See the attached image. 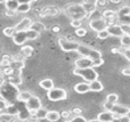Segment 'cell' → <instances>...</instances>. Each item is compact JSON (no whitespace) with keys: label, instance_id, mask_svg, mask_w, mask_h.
Here are the masks:
<instances>
[{"label":"cell","instance_id":"50","mask_svg":"<svg viewBox=\"0 0 130 122\" xmlns=\"http://www.w3.org/2000/svg\"><path fill=\"white\" fill-rule=\"evenodd\" d=\"M111 2H112V4H119L120 0H111Z\"/></svg>","mask_w":130,"mask_h":122},{"label":"cell","instance_id":"44","mask_svg":"<svg viewBox=\"0 0 130 122\" xmlns=\"http://www.w3.org/2000/svg\"><path fill=\"white\" fill-rule=\"evenodd\" d=\"M121 73L123 75H130V67H126V68H122Z\"/></svg>","mask_w":130,"mask_h":122},{"label":"cell","instance_id":"41","mask_svg":"<svg viewBox=\"0 0 130 122\" xmlns=\"http://www.w3.org/2000/svg\"><path fill=\"white\" fill-rule=\"evenodd\" d=\"M118 122H130V118L128 115L127 116H120V118H118V119H115Z\"/></svg>","mask_w":130,"mask_h":122},{"label":"cell","instance_id":"31","mask_svg":"<svg viewBox=\"0 0 130 122\" xmlns=\"http://www.w3.org/2000/svg\"><path fill=\"white\" fill-rule=\"evenodd\" d=\"M25 33H26L27 40H36V39L39 37V34L37 33V32L32 31V30H27V31H25Z\"/></svg>","mask_w":130,"mask_h":122},{"label":"cell","instance_id":"34","mask_svg":"<svg viewBox=\"0 0 130 122\" xmlns=\"http://www.w3.org/2000/svg\"><path fill=\"white\" fill-rule=\"evenodd\" d=\"M97 37H98L99 39H106L110 37V34H108V32L106 31V30H103V31H101V32H97Z\"/></svg>","mask_w":130,"mask_h":122},{"label":"cell","instance_id":"54","mask_svg":"<svg viewBox=\"0 0 130 122\" xmlns=\"http://www.w3.org/2000/svg\"><path fill=\"white\" fill-rule=\"evenodd\" d=\"M1 67H2V65H1V64H0V71H2V68H1Z\"/></svg>","mask_w":130,"mask_h":122},{"label":"cell","instance_id":"33","mask_svg":"<svg viewBox=\"0 0 130 122\" xmlns=\"http://www.w3.org/2000/svg\"><path fill=\"white\" fill-rule=\"evenodd\" d=\"M9 105H10L9 103H7L6 100L2 99V98L0 97V112H1V113H2V111H5V110L9 106Z\"/></svg>","mask_w":130,"mask_h":122},{"label":"cell","instance_id":"40","mask_svg":"<svg viewBox=\"0 0 130 122\" xmlns=\"http://www.w3.org/2000/svg\"><path fill=\"white\" fill-rule=\"evenodd\" d=\"M121 29H122V31H123V34H129L130 33V25L122 24L121 25Z\"/></svg>","mask_w":130,"mask_h":122},{"label":"cell","instance_id":"23","mask_svg":"<svg viewBox=\"0 0 130 122\" xmlns=\"http://www.w3.org/2000/svg\"><path fill=\"white\" fill-rule=\"evenodd\" d=\"M39 86H40L42 89H45V90L49 91L50 89L54 88V82H53L52 79H43L39 82Z\"/></svg>","mask_w":130,"mask_h":122},{"label":"cell","instance_id":"11","mask_svg":"<svg viewBox=\"0 0 130 122\" xmlns=\"http://www.w3.org/2000/svg\"><path fill=\"white\" fill-rule=\"evenodd\" d=\"M106 31L108 32L110 37H117V38H121L123 36V31L121 29V25L120 24H111V25H107L106 27Z\"/></svg>","mask_w":130,"mask_h":122},{"label":"cell","instance_id":"18","mask_svg":"<svg viewBox=\"0 0 130 122\" xmlns=\"http://www.w3.org/2000/svg\"><path fill=\"white\" fill-rule=\"evenodd\" d=\"M31 5H32V1L20 2L17 9H16V13H21V14L27 13V11H30V9H31Z\"/></svg>","mask_w":130,"mask_h":122},{"label":"cell","instance_id":"42","mask_svg":"<svg viewBox=\"0 0 130 122\" xmlns=\"http://www.w3.org/2000/svg\"><path fill=\"white\" fill-rule=\"evenodd\" d=\"M103 107L105 109V111H108V112H110L111 110H112L113 105H112V104H110V103H107V102H105V103L103 104Z\"/></svg>","mask_w":130,"mask_h":122},{"label":"cell","instance_id":"10","mask_svg":"<svg viewBox=\"0 0 130 122\" xmlns=\"http://www.w3.org/2000/svg\"><path fill=\"white\" fill-rule=\"evenodd\" d=\"M31 24H32V20L30 17H24L15 25V31L16 32H24V31H27L30 30L31 27Z\"/></svg>","mask_w":130,"mask_h":122},{"label":"cell","instance_id":"30","mask_svg":"<svg viewBox=\"0 0 130 122\" xmlns=\"http://www.w3.org/2000/svg\"><path fill=\"white\" fill-rule=\"evenodd\" d=\"M15 27L14 26H7L4 29V31H2V33L5 34L6 37H11L13 38V36L15 34Z\"/></svg>","mask_w":130,"mask_h":122},{"label":"cell","instance_id":"52","mask_svg":"<svg viewBox=\"0 0 130 122\" xmlns=\"http://www.w3.org/2000/svg\"><path fill=\"white\" fill-rule=\"evenodd\" d=\"M88 122H98V121H97V120H89Z\"/></svg>","mask_w":130,"mask_h":122},{"label":"cell","instance_id":"36","mask_svg":"<svg viewBox=\"0 0 130 122\" xmlns=\"http://www.w3.org/2000/svg\"><path fill=\"white\" fill-rule=\"evenodd\" d=\"M71 26L75 27V29H80L82 26V21H71Z\"/></svg>","mask_w":130,"mask_h":122},{"label":"cell","instance_id":"20","mask_svg":"<svg viewBox=\"0 0 130 122\" xmlns=\"http://www.w3.org/2000/svg\"><path fill=\"white\" fill-rule=\"evenodd\" d=\"M104 89V86L101 81L98 80H95V81L90 82L89 83V91H95V93H99Z\"/></svg>","mask_w":130,"mask_h":122},{"label":"cell","instance_id":"22","mask_svg":"<svg viewBox=\"0 0 130 122\" xmlns=\"http://www.w3.org/2000/svg\"><path fill=\"white\" fill-rule=\"evenodd\" d=\"M9 83L13 84V86L17 87L20 86L21 83H22V77H21V73H14V74H11L10 77H9Z\"/></svg>","mask_w":130,"mask_h":122},{"label":"cell","instance_id":"19","mask_svg":"<svg viewBox=\"0 0 130 122\" xmlns=\"http://www.w3.org/2000/svg\"><path fill=\"white\" fill-rule=\"evenodd\" d=\"M74 91L78 94H86L89 91V83L87 82H80L74 86Z\"/></svg>","mask_w":130,"mask_h":122},{"label":"cell","instance_id":"43","mask_svg":"<svg viewBox=\"0 0 130 122\" xmlns=\"http://www.w3.org/2000/svg\"><path fill=\"white\" fill-rule=\"evenodd\" d=\"M95 4H96V6H106L107 5V1L106 0H101V1H95Z\"/></svg>","mask_w":130,"mask_h":122},{"label":"cell","instance_id":"47","mask_svg":"<svg viewBox=\"0 0 130 122\" xmlns=\"http://www.w3.org/2000/svg\"><path fill=\"white\" fill-rule=\"evenodd\" d=\"M61 31V26H58V25H55L54 27H53V32H55V33H57V32Z\"/></svg>","mask_w":130,"mask_h":122},{"label":"cell","instance_id":"13","mask_svg":"<svg viewBox=\"0 0 130 122\" xmlns=\"http://www.w3.org/2000/svg\"><path fill=\"white\" fill-rule=\"evenodd\" d=\"M80 5L82 6L83 10L86 11V14H87L88 16L91 15L92 13H95V11L97 10V6H96V4H95V1H82Z\"/></svg>","mask_w":130,"mask_h":122},{"label":"cell","instance_id":"12","mask_svg":"<svg viewBox=\"0 0 130 122\" xmlns=\"http://www.w3.org/2000/svg\"><path fill=\"white\" fill-rule=\"evenodd\" d=\"M115 119H118L114 114H112L111 112L108 111H103L97 115L96 120L98 122H114Z\"/></svg>","mask_w":130,"mask_h":122},{"label":"cell","instance_id":"15","mask_svg":"<svg viewBox=\"0 0 130 122\" xmlns=\"http://www.w3.org/2000/svg\"><path fill=\"white\" fill-rule=\"evenodd\" d=\"M13 40H14V43H15V45L23 46L27 41L25 31L24 32H15V34L13 36Z\"/></svg>","mask_w":130,"mask_h":122},{"label":"cell","instance_id":"55","mask_svg":"<svg viewBox=\"0 0 130 122\" xmlns=\"http://www.w3.org/2000/svg\"><path fill=\"white\" fill-rule=\"evenodd\" d=\"M128 36H129V37H130V33H129V34H128Z\"/></svg>","mask_w":130,"mask_h":122},{"label":"cell","instance_id":"3","mask_svg":"<svg viewBox=\"0 0 130 122\" xmlns=\"http://www.w3.org/2000/svg\"><path fill=\"white\" fill-rule=\"evenodd\" d=\"M76 51H78L82 57H86V58L90 59L91 62L102 58L101 51H98V50L91 48L90 46L82 45V43H79V47H78V50H76Z\"/></svg>","mask_w":130,"mask_h":122},{"label":"cell","instance_id":"48","mask_svg":"<svg viewBox=\"0 0 130 122\" xmlns=\"http://www.w3.org/2000/svg\"><path fill=\"white\" fill-rule=\"evenodd\" d=\"M111 51H112L113 54H120V49H119V48H112V49H111Z\"/></svg>","mask_w":130,"mask_h":122},{"label":"cell","instance_id":"2","mask_svg":"<svg viewBox=\"0 0 130 122\" xmlns=\"http://www.w3.org/2000/svg\"><path fill=\"white\" fill-rule=\"evenodd\" d=\"M18 93H20V90L17 89V87L10 84L9 82H4V84L0 87V96L2 99H5L9 104L14 99H16Z\"/></svg>","mask_w":130,"mask_h":122},{"label":"cell","instance_id":"49","mask_svg":"<svg viewBox=\"0 0 130 122\" xmlns=\"http://www.w3.org/2000/svg\"><path fill=\"white\" fill-rule=\"evenodd\" d=\"M26 122H39V120H37L36 118H29L26 120Z\"/></svg>","mask_w":130,"mask_h":122},{"label":"cell","instance_id":"8","mask_svg":"<svg viewBox=\"0 0 130 122\" xmlns=\"http://www.w3.org/2000/svg\"><path fill=\"white\" fill-rule=\"evenodd\" d=\"M89 27L92 31L101 32L103 30H106V27H107V21L104 20L103 17L97 18V20H91L89 22Z\"/></svg>","mask_w":130,"mask_h":122},{"label":"cell","instance_id":"46","mask_svg":"<svg viewBox=\"0 0 130 122\" xmlns=\"http://www.w3.org/2000/svg\"><path fill=\"white\" fill-rule=\"evenodd\" d=\"M5 14H6V16L11 17V16H15L17 13H16V11H11V10H6V13H5Z\"/></svg>","mask_w":130,"mask_h":122},{"label":"cell","instance_id":"5","mask_svg":"<svg viewBox=\"0 0 130 122\" xmlns=\"http://www.w3.org/2000/svg\"><path fill=\"white\" fill-rule=\"evenodd\" d=\"M47 97L52 102H58V100H64L67 98V93L63 88H53L47 93Z\"/></svg>","mask_w":130,"mask_h":122},{"label":"cell","instance_id":"17","mask_svg":"<svg viewBox=\"0 0 130 122\" xmlns=\"http://www.w3.org/2000/svg\"><path fill=\"white\" fill-rule=\"evenodd\" d=\"M32 94L30 93V91H27V90H22V91H20V93L17 94V97H16V100H18V102H21V103H26L27 100L30 99V98L32 97Z\"/></svg>","mask_w":130,"mask_h":122},{"label":"cell","instance_id":"37","mask_svg":"<svg viewBox=\"0 0 130 122\" xmlns=\"http://www.w3.org/2000/svg\"><path fill=\"white\" fill-rule=\"evenodd\" d=\"M75 34L78 37H85L87 34V31H86L83 27H80V29H76L75 30Z\"/></svg>","mask_w":130,"mask_h":122},{"label":"cell","instance_id":"39","mask_svg":"<svg viewBox=\"0 0 130 122\" xmlns=\"http://www.w3.org/2000/svg\"><path fill=\"white\" fill-rule=\"evenodd\" d=\"M71 113L74 114V116H79V115H81V113H82V110H81L80 107H74V109L71 111Z\"/></svg>","mask_w":130,"mask_h":122},{"label":"cell","instance_id":"9","mask_svg":"<svg viewBox=\"0 0 130 122\" xmlns=\"http://www.w3.org/2000/svg\"><path fill=\"white\" fill-rule=\"evenodd\" d=\"M111 113L114 114L117 118H120V116H127L130 114V107L126 106V105H121V104H114L111 110Z\"/></svg>","mask_w":130,"mask_h":122},{"label":"cell","instance_id":"1","mask_svg":"<svg viewBox=\"0 0 130 122\" xmlns=\"http://www.w3.org/2000/svg\"><path fill=\"white\" fill-rule=\"evenodd\" d=\"M64 13L71 21H82L88 16L80 4H70L65 6Z\"/></svg>","mask_w":130,"mask_h":122},{"label":"cell","instance_id":"16","mask_svg":"<svg viewBox=\"0 0 130 122\" xmlns=\"http://www.w3.org/2000/svg\"><path fill=\"white\" fill-rule=\"evenodd\" d=\"M102 17H103L104 20L107 21V25H111V24H113L112 21L117 17V11L112 10V9H106V10L103 11Z\"/></svg>","mask_w":130,"mask_h":122},{"label":"cell","instance_id":"21","mask_svg":"<svg viewBox=\"0 0 130 122\" xmlns=\"http://www.w3.org/2000/svg\"><path fill=\"white\" fill-rule=\"evenodd\" d=\"M30 30L37 32L38 34H40L41 32H43L46 30V26H45V24H43V23H41V22H32Z\"/></svg>","mask_w":130,"mask_h":122},{"label":"cell","instance_id":"51","mask_svg":"<svg viewBox=\"0 0 130 122\" xmlns=\"http://www.w3.org/2000/svg\"><path fill=\"white\" fill-rule=\"evenodd\" d=\"M2 84H4V80H2V79H1V78H0V87H1V86H2Z\"/></svg>","mask_w":130,"mask_h":122},{"label":"cell","instance_id":"35","mask_svg":"<svg viewBox=\"0 0 130 122\" xmlns=\"http://www.w3.org/2000/svg\"><path fill=\"white\" fill-rule=\"evenodd\" d=\"M104 64V59L103 58H99V59H96V61H92V68L95 67H99Z\"/></svg>","mask_w":130,"mask_h":122},{"label":"cell","instance_id":"26","mask_svg":"<svg viewBox=\"0 0 130 122\" xmlns=\"http://www.w3.org/2000/svg\"><path fill=\"white\" fill-rule=\"evenodd\" d=\"M48 113V110H46L45 107H40L39 110H37L34 112V118L37 120H42V119H46V115Z\"/></svg>","mask_w":130,"mask_h":122},{"label":"cell","instance_id":"45","mask_svg":"<svg viewBox=\"0 0 130 122\" xmlns=\"http://www.w3.org/2000/svg\"><path fill=\"white\" fill-rule=\"evenodd\" d=\"M123 55L126 56V58L130 61V49H124L123 50Z\"/></svg>","mask_w":130,"mask_h":122},{"label":"cell","instance_id":"32","mask_svg":"<svg viewBox=\"0 0 130 122\" xmlns=\"http://www.w3.org/2000/svg\"><path fill=\"white\" fill-rule=\"evenodd\" d=\"M64 122H88V120L83 118L82 115H79V116H74V118L70 119V120H66Z\"/></svg>","mask_w":130,"mask_h":122},{"label":"cell","instance_id":"4","mask_svg":"<svg viewBox=\"0 0 130 122\" xmlns=\"http://www.w3.org/2000/svg\"><path fill=\"white\" fill-rule=\"evenodd\" d=\"M73 74L81 77L87 83H90V82L95 81V80H98V73H97L96 70L92 68V67H89V68H74Z\"/></svg>","mask_w":130,"mask_h":122},{"label":"cell","instance_id":"38","mask_svg":"<svg viewBox=\"0 0 130 122\" xmlns=\"http://www.w3.org/2000/svg\"><path fill=\"white\" fill-rule=\"evenodd\" d=\"M59 114H61V118L67 119V120H69V119H70V116L72 115L71 111H67V110H65V111H63V112H62V113H59Z\"/></svg>","mask_w":130,"mask_h":122},{"label":"cell","instance_id":"28","mask_svg":"<svg viewBox=\"0 0 130 122\" xmlns=\"http://www.w3.org/2000/svg\"><path fill=\"white\" fill-rule=\"evenodd\" d=\"M121 46L123 48H126V49H130V37L128 34H123V36L121 37Z\"/></svg>","mask_w":130,"mask_h":122},{"label":"cell","instance_id":"27","mask_svg":"<svg viewBox=\"0 0 130 122\" xmlns=\"http://www.w3.org/2000/svg\"><path fill=\"white\" fill-rule=\"evenodd\" d=\"M21 54H23L24 57L32 56V54H33V47H31V46H23L21 48Z\"/></svg>","mask_w":130,"mask_h":122},{"label":"cell","instance_id":"24","mask_svg":"<svg viewBox=\"0 0 130 122\" xmlns=\"http://www.w3.org/2000/svg\"><path fill=\"white\" fill-rule=\"evenodd\" d=\"M61 119V114L57 111H48L47 115H46V120L49 122H56Z\"/></svg>","mask_w":130,"mask_h":122},{"label":"cell","instance_id":"7","mask_svg":"<svg viewBox=\"0 0 130 122\" xmlns=\"http://www.w3.org/2000/svg\"><path fill=\"white\" fill-rule=\"evenodd\" d=\"M25 107H26V110H27V112H29L30 115L33 116L34 112H36L37 110H39L40 107H42L41 106L40 98L37 97V96H32V97L25 103Z\"/></svg>","mask_w":130,"mask_h":122},{"label":"cell","instance_id":"53","mask_svg":"<svg viewBox=\"0 0 130 122\" xmlns=\"http://www.w3.org/2000/svg\"><path fill=\"white\" fill-rule=\"evenodd\" d=\"M0 4H5V1L4 0H0Z\"/></svg>","mask_w":130,"mask_h":122},{"label":"cell","instance_id":"25","mask_svg":"<svg viewBox=\"0 0 130 122\" xmlns=\"http://www.w3.org/2000/svg\"><path fill=\"white\" fill-rule=\"evenodd\" d=\"M20 1L17 0H7L5 1V6H6V10H11V11H16Z\"/></svg>","mask_w":130,"mask_h":122},{"label":"cell","instance_id":"14","mask_svg":"<svg viewBox=\"0 0 130 122\" xmlns=\"http://www.w3.org/2000/svg\"><path fill=\"white\" fill-rule=\"evenodd\" d=\"M74 65H75V68H89L92 67V62L86 57H81L74 62Z\"/></svg>","mask_w":130,"mask_h":122},{"label":"cell","instance_id":"29","mask_svg":"<svg viewBox=\"0 0 130 122\" xmlns=\"http://www.w3.org/2000/svg\"><path fill=\"white\" fill-rule=\"evenodd\" d=\"M118 99H119L118 95L113 93V94H108V95L106 96V100H105V102H107V103H110V104L114 105V104H117Z\"/></svg>","mask_w":130,"mask_h":122},{"label":"cell","instance_id":"6","mask_svg":"<svg viewBox=\"0 0 130 122\" xmlns=\"http://www.w3.org/2000/svg\"><path fill=\"white\" fill-rule=\"evenodd\" d=\"M58 45L61 47V49L63 51L70 53V51H76L79 47V43L78 42H74V41L69 40L67 38L65 37H62V38L58 39Z\"/></svg>","mask_w":130,"mask_h":122}]
</instances>
